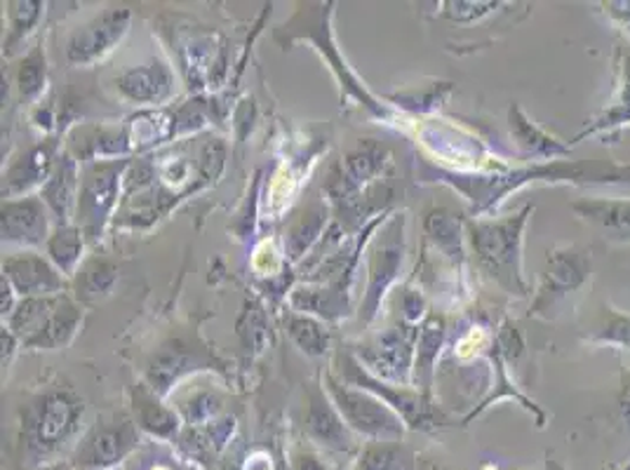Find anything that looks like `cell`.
Instances as JSON below:
<instances>
[{
  "label": "cell",
  "mask_w": 630,
  "mask_h": 470,
  "mask_svg": "<svg viewBox=\"0 0 630 470\" xmlns=\"http://www.w3.org/2000/svg\"><path fill=\"white\" fill-rule=\"evenodd\" d=\"M85 425V403L73 388L54 386L36 395L22 409V459L34 470L62 463L78 447Z\"/></svg>",
  "instance_id": "6da1fadb"
},
{
  "label": "cell",
  "mask_w": 630,
  "mask_h": 470,
  "mask_svg": "<svg viewBox=\"0 0 630 470\" xmlns=\"http://www.w3.org/2000/svg\"><path fill=\"white\" fill-rule=\"evenodd\" d=\"M141 447V431L125 411L101 415L81 437L69 463L76 470H115Z\"/></svg>",
  "instance_id": "7a4b0ae2"
},
{
  "label": "cell",
  "mask_w": 630,
  "mask_h": 470,
  "mask_svg": "<svg viewBox=\"0 0 630 470\" xmlns=\"http://www.w3.org/2000/svg\"><path fill=\"white\" fill-rule=\"evenodd\" d=\"M127 168H129L127 158H109L83 163L73 224L83 231L85 240L97 243L101 238V233H104V226L111 219L115 202H119V188Z\"/></svg>",
  "instance_id": "3957f363"
},
{
  "label": "cell",
  "mask_w": 630,
  "mask_h": 470,
  "mask_svg": "<svg viewBox=\"0 0 630 470\" xmlns=\"http://www.w3.org/2000/svg\"><path fill=\"white\" fill-rule=\"evenodd\" d=\"M325 388L350 431L372 440V443H400L407 425L398 411L386 405V400L376 398L370 391L350 388L332 374L328 376Z\"/></svg>",
  "instance_id": "277c9868"
},
{
  "label": "cell",
  "mask_w": 630,
  "mask_h": 470,
  "mask_svg": "<svg viewBox=\"0 0 630 470\" xmlns=\"http://www.w3.org/2000/svg\"><path fill=\"white\" fill-rule=\"evenodd\" d=\"M132 22L129 10L109 8L95 14L90 22L78 26L66 42V59L71 66H92L101 62L125 38Z\"/></svg>",
  "instance_id": "5b68a950"
},
{
  "label": "cell",
  "mask_w": 630,
  "mask_h": 470,
  "mask_svg": "<svg viewBox=\"0 0 630 470\" xmlns=\"http://www.w3.org/2000/svg\"><path fill=\"white\" fill-rule=\"evenodd\" d=\"M403 226L405 219L403 214L393 217L391 224L386 226L384 235L379 233V238L372 247L370 257V277H368V294H365V301L360 306V316L365 322H372L374 316L379 313L381 299H384L386 289L398 275L403 267V255H405V238H403Z\"/></svg>",
  "instance_id": "8992f818"
},
{
  "label": "cell",
  "mask_w": 630,
  "mask_h": 470,
  "mask_svg": "<svg viewBox=\"0 0 630 470\" xmlns=\"http://www.w3.org/2000/svg\"><path fill=\"white\" fill-rule=\"evenodd\" d=\"M3 277L22 299L64 294L66 275L38 252H17L3 261Z\"/></svg>",
  "instance_id": "52a82bcc"
},
{
  "label": "cell",
  "mask_w": 630,
  "mask_h": 470,
  "mask_svg": "<svg viewBox=\"0 0 630 470\" xmlns=\"http://www.w3.org/2000/svg\"><path fill=\"white\" fill-rule=\"evenodd\" d=\"M52 214L40 196L10 198L3 202V243L40 247L50 240Z\"/></svg>",
  "instance_id": "ba28073f"
},
{
  "label": "cell",
  "mask_w": 630,
  "mask_h": 470,
  "mask_svg": "<svg viewBox=\"0 0 630 470\" xmlns=\"http://www.w3.org/2000/svg\"><path fill=\"white\" fill-rule=\"evenodd\" d=\"M417 336L419 334L415 327L388 330L381 336H376V342H372L370 346H365V350H360V360L368 362L370 370L376 376L395 381V384H407Z\"/></svg>",
  "instance_id": "9c48e42d"
},
{
  "label": "cell",
  "mask_w": 630,
  "mask_h": 470,
  "mask_svg": "<svg viewBox=\"0 0 630 470\" xmlns=\"http://www.w3.org/2000/svg\"><path fill=\"white\" fill-rule=\"evenodd\" d=\"M304 429L306 435L325 452L334 454L356 452L354 431L348 429L339 411H336L334 403H330L325 391H320L318 386L309 393V409H306Z\"/></svg>",
  "instance_id": "30bf717a"
},
{
  "label": "cell",
  "mask_w": 630,
  "mask_h": 470,
  "mask_svg": "<svg viewBox=\"0 0 630 470\" xmlns=\"http://www.w3.org/2000/svg\"><path fill=\"white\" fill-rule=\"evenodd\" d=\"M119 92L139 107H156L168 101L174 92V76L172 69L163 59H149L139 66L125 69L119 78H115Z\"/></svg>",
  "instance_id": "8fae6325"
},
{
  "label": "cell",
  "mask_w": 630,
  "mask_h": 470,
  "mask_svg": "<svg viewBox=\"0 0 630 470\" xmlns=\"http://www.w3.org/2000/svg\"><path fill=\"white\" fill-rule=\"evenodd\" d=\"M81 188V165L78 160L62 153L57 158V165L50 174L48 184L40 188V198L48 205V210L54 219V226H69L73 214H76Z\"/></svg>",
  "instance_id": "7c38bea8"
},
{
  "label": "cell",
  "mask_w": 630,
  "mask_h": 470,
  "mask_svg": "<svg viewBox=\"0 0 630 470\" xmlns=\"http://www.w3.org/2000/svg\"><path fill=\"white\" fill-rule=\"evenodd\" d=\"M132 419L137 429L158 443H174L180 435L182 415L160 403V395L151 386H135L132 388Z\"/></svg>",
  "instance_id": "4fadbf2b"
},
{
  "label": "cell",
  "mask_w": 630,
  "mask_h": 470,
  "mask_svg": "<svg viewBox=\"0 0 630 470\" xmlns=\"http://www.w3.org/2000/svg\"><path fill=\"white\" fill-rule=\"evenodd\" d=\"M57 144L54 141H40L32 149H26L17 160H14L12 168L8 170L5 184H3V196L14 198L20 194H26L32 186H46L50 174L57 165Z\"/></svg>",
  "instance_id": "5bb4252c"
},
{
  "label": "cell",
  "mask_w": 630,
  "mask_h": 470,
  "mask_svg": "<svg viewBox=\"0 0 630 470\" xmlns=\"http://www.w3.org/2000/svg\"><path fill=\"white\" fill-rule=\"evenodd\" d=\"M473 247L482 261V267L492 271V275L512 277V259L518 252V226L512 222L506 224H482L473 226Z\"/></svg>",
  "instance_id": "9a60e30c"
},
{
  "label": "cell",
  "mask_w": 630,
  "mask_h": 470,
  "mask_svg": "<svg viewBox=\"0 0 630 470\" xmlns=\"http://www.w3.org/2000/svg\"><path fill=\"white\" fill-rule=\"evenodd\" d=\"M83 322V308L69 299L66 294L60 297V304H57L52 318L48 320L46 330L40 332L38 339L28 346V348H38V350H57L71 344L73 336H76L78 327Z\"/></svg>",
  "instance_id": "2e32d148"
},
{
  "label": "cell",
  "mask_w": 630,
  "mask_h": 470,
  "mask_svg": "<svg viewBox=\"0 0 630 470\" xmlns=\"http://www.w3.org/2000/svg\"><path fill=\"white\" fill-rule=\"evenodd\" d=\"M115 281H119V269L111 261L90 259L78 269L76 281H73V294L78 301L92 304L109 297Z\"/></svg>",
  "instance_id": "e0dca14e"
},
{
  "label": "cell",
  "mask_w": 630,
  "mask_h": 470,
  "mask_svg": "<svg viewBox=\"0 0 630 470\" xmlns=\"http://www.w3.org/2000/svg\"><path fill=\"white\" fill-rule=\"evenodd\" d=\"M48 257L66 277H73L83 267V249H85V235L76 224L69 226H54L48 240Z\"/></svg>",
  "instance_id": "ac0fdd59"
},
{
  "label": "cell",
  "mask_w": 630,
  "mask_h": 470,
  "mask_svg": "<svg viewBox=\"0 0 630 470\" xmlns=\"http://www.w3.org/2000/svg\"><path fill=\"white\" fill-rule=\"evenodd\" d=\"M419 457L400 443H372L360 454L358 470H417Z\"/></svg>",
  "instance_id": "d6986e66"
},
{
  "label": "cell",
  "mask_w": 630,
  "mask_h": 470,
  "mask_svg": "<svg viewBox=\"0 0 630 470\" xmlns=\"http://www.w3.org/2000/svg\"><path fill=\"white\" fill-rule=\"evenodd\" d=\"M287 334L289 339L297 344V348L306 356H325L330 346V332L328 327H322L318 320L309 316H287Z\"/></svg>",
  "instance_id": "ffe728a7"
},
{
  "label": "cell",
  "mask_w": 630,
  "mask_h": 470,
  "mask_svg": "<svg viewBox=\"0 0 630 470\" xmlns=\"http://www.w3.org/2000/svg\"><path fill=\"white\" fill-rule=\"evenodd\" d=\"M386 149L372 144L370 139L362 141L356 151L346 156V180H350V186L358 188L362 182H368L370 176L379 174L386 163Z\"/></svg>",
  "instance_id": "44dd1931"
},
{
  "label": "cell",
  "mask_w": 630,
  "mask_h": 470,
  "mask_svg": "<svg viewBox=\"0 0 630 470\" xmlns=\"http://www.w3.org/2000/svg\"><path fill=\"white\" fill-rule=\"evenodd\" d=\"M46 83H48L46 52H42L40 46H36L22 59V64L17 69L20 95L24 99H36L38 95H42V90H46Z\"/></svg>",
  "instance_id": "7402d4cb"
},
{
  "label": "cell",
  "mask_w": 630,
  "mask_h": 470,
  "mask_svg": "<svg viewBox=\"0 0 630 470\" xmlns=\"http://www.w3.org/2000/svg\"><path fill=\"white\" fill-rule=\"evenodd\" d=\"M322 222H325V210H320V208H313L306 214H301L295 228H292L285 238V249L289 252L292 261L299 259L306 252V247H309L318 238V231H320Z\"/></svg>",
  "instance_id": "603a6c76"
},
{
  "label": "cell",
  "mask_w": 630,
  "mask_h": 470,
  "mask_svg": "<svg viewBox=\"0 0 630 470\" xmlns=\"http://www.w3.org/2000/svg\"><path fill=\"white\" fill-rule=\"evenodd\" d=\"M40 3H10V34L5 40V52L12 54L20 42L34 32V26L40 20Z\"/></svg>",
  "instance_id": "cb8c5ba5"
},
{
  "label": "cell",
  "mask_w": 630,
  "mask_h": 470,
  "mask_svg": "<svg viewBox=\"0 0 630 470\" xmlns=\"http://www.w3.org/2000/svg\"><path fill=\"white\" fill-rule=\"evenodd\" d=\"M441 339H443V322L435 316H431L427 325H423L421 336L417 339V367H415L417 379L431 374L433 358L437 352V346H441Z\"/></svg>",
  "instance_id": "d4e9b609"
},
{
  "label": "cell",
  "mask_w": 630,
  "mask_h": 470,
  "mask_svg": "<svg viewBox=\"0 0 630 470\" xmlns=\"http://www.w3.org/2000/svg\"><path fill=\"white\" fill-rule=\"evenodd\" d=\"M17 344H20L17 336H14L8 327H3V367H10L14 350H17Z\"/></svg>",
  "instance_id": "484cf974"
},
{
  "label": "cell",
  "mask_w": 630,
  "mask_h": 470,
  "mask_svg": "<svg viewBox=\"0 0 630 470\" xmlns=\"http://www.w3.org/2000/svg\"><path fill=\"white\" fill-rule=\"evenodd\" d=\"M38 470H73V466L69 461H62V463H52V466H42Z\"/></svg>",
  "instance_id": "4316f807"
},
{
  "label": "cell",
  "mask_w": 630,
  "mask_h": 470,
  "mask_svg": "<svg viewBox=\"0 0 630 470\" xmlns=\"http://www.w3.org/2000/svg\"><path fill=\"white\" fill-rule=\"evenodd\" d=\"M180 470H198V466H196V463H190V461H186V459H182Z\"/></svg>",
  "instance_id": "83f0119b"
},
{
  "label": "cell",
  "mask_w": 630,
  "mask_h": 470,
  "mask_svg": "<svg viewBox=\"0 0 630 470\" xmlns=\"http://www.w3.org/2000/svg\"><path fill=\"white\" fill-rule=\"evenodd\" d=\"M417 470H447V468H437V466H433V463H423L421 468L417 466Z\"/></svg>",
  "instance_id": "f1b7e54d"
}]
</instances>
